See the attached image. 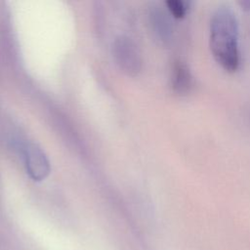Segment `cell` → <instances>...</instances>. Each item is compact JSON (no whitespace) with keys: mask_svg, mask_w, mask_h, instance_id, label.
Here are the masks:
<instances>
[{"mask_svg":"<svg viewBox=\"0 0 250 250\" xmlns=\"http://www.w3.org/2000/svg\"><path fill=\"white\" fill-rule=\"evenodd\" d=\"M210 48L217 62L228 71L237 69L240 62L238 21L229 7H219L210 21Z\"/></svg>","mask_w":250,"mask_h":250,"instance_id":"1","label":"cell"},{"mask_svg":"<svg viewBox=\"0 0 250 250\" xmlns=\"http://www.w3.org/2000/svg\"><path fill=\"white\" fill-rule=\"evenodd\" d=\"M24 159L26 170L32 179L39 181L48 175L50 171L48 159L37 146L33 144L25 146Z\"/></svg>","mask_w":250,"mask_h":250,"instance_id":"2","label":"cell"},{"mask_svg":"<svg viewBox=\"0 0 250 250\" xmlns=\"http://www.w3.org/2000/svg\"><path fill=\"white\" fill-rule=\"evenodd\" d=\"M115 48L116 56L118 57L120 63L128 71H138L140 61L138 58V53L132 43L128 41L127 38H120L116 42Z\"/></svg>","mask_w":250,"mask_h":250,"instance_id":"3","label":"cell"},{"mask_svg":"<svg viewBox=\"0 0 250 250\" xmlns=\"http://www.w3.org/2000/svg\"><path fill=\"white\" fill-rule=\"evenodd\" d=\"M191 75L188 66L182 62H176L173 68L172 84L177 93L186 94L191 87Z\"/></svg>","mask_w":250,"mask_h":250,"instance_id":"4","label":"cell"},{"mask_svg":"<svg viewBox=\"0 0 250 250\" xmlns=\"http://www.w3.org/2000/svg\"><path fill=\"white\" fill-rule=\"evenodd\" d=\"M166 5L175 18H183L188 11V3L179 0H169Z\"/></svg>","mask_w":250,"mask_h":250,"instance_id":"5","label":"cell"}]
</instances>
